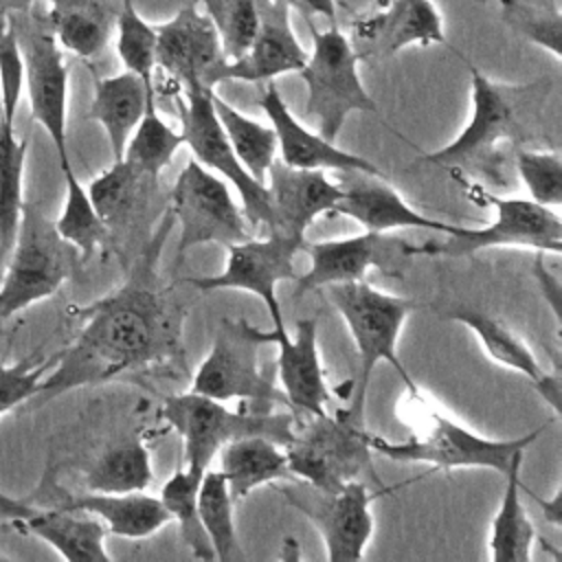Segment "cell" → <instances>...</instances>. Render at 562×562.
I'll use <instances>...</instances> for the list:
<instances>
[{"mask_svg":"<svg viewBox=\"0 0 562 562\" xmlns=\"http://www.w3.org/2000/svg\"><path fill=\"white\" fill-rule=\"evenodd\" d=\"M149 244L132 277L90 305L77 310L83 325L75 340L53 356L31 404L42 406L68 391L103 384L127 371L182 360L184 310L158 288L156 255L167 235Z\"/></svg>","mask_w":562,"mask_h":562,"instance_id":"obj_1","label":"cell"},{"mask_svg":"<svg viewBox=\"0 0 562 562\" xmlns=\"http://www.w3.org/2000/svg\"><path fill=\"white\" fill-rule=\"evenodd\" d=\"M465 66L470 70V121L448 145L424 154L422 160L496 178L503 176V149L529 147L527 143L538 136L540 105L551 94V79L509 86L492 81L468 59Z\"/></svg>","mask_w":562,"mask_h":562,"instance_id":"obj_2","label":"cell"},{"mask_svg":"<svg viewBox=\"0 0 562 562\" xmlns=\"http://www.w3.org/2000/svg\"><path fill=\"white\" fill-rule=\"evenodd\" d=\"M323 290H327L331 305L342 316L358 349V378L351 384L349 404L336 411L351 424L364 426L369 382L373 369L380 362H386L400 375L408 395H419L422 391L417 389L397 353L402 327L406 318L419 307V303L382 292L367 281L331 283Z\"/></svg>","mask_w":562,"mask_h":562,"instance_id":"obj_3","label":"cell"},{"mask_svg":"<svg viewBox=\"0 0 562 562\" xmlns=\"http://www.w3.org/2000/svg\"><path fill=\"white\" fill-rule=\"evenodd\" d=\"M413 402L411 417L419 422L417 432L404 441H389L369 432L373 452L397 463H428L432 470L450 472L457 468H485L507 474L512 461L542 435L540 426L516 439H487L459 422L441 415L424 402V395H408Z\"/></svg>","mask_w":562,"mask_h":562,"instance_id":"obj_4","label":"cell"},{"mask_svg":"<svg viewBox=\"0 0 562 562\" xmlns=\"http://www.w3.org/2000/svg\"><path fill=\"white\" fill-rule=\"evenodd\" d=\"M162 419L182 437L184 470L198 479L211 468L222 446L233 439L261 435L281 446L294 437L296 417L292 411H252L241 406L231 411L224 402L195 391L162 400Z\"/></svg>","mask_w":562,"mask_h":562,"instance_id":"obj_5","label":"cell"},{"mask_svg":"<svg viewBox=\"0 0 562 562\" xmlns=\"http://www.w3.org/2000/svg\"><path fill=\"white\" fill-rule=\"evenodd\" d=\"M472 202L494 206L496 217L487 226H454L446 241L428 239L411 246V257H465L485 248H533L536 252H562V220L558 209L529 198H501L474 180H461Z\"/></svg>","mask_w":562,"mask_h":562,"instance_id":"obj_6","label":"cell"},{"mask_svg":"<svg viewBox=\"0 0 562 562\" xmlns=\"http://www.w3.org/2000/svg\"><path fill=\"white\" fill-rule=\"evenodd\" d=\"M79 261L77 248L57 233L55 222L37 204L24 202L0 274V316L9 321L33 303L53 296L75 274Z\"/></svg>","mask_w":562,"mask_h":562,"instance_id":"obj_7","label":"cell"},{"mask_svg":"<svg viewBox=\"0 0 562 562\" xmlns=\"http://www.w3.org/2000/svg\"><path fill=\"white\" fill-rule=\"evenodd\" d=\"M272 342V329L263 331L244 316L222 318L211 351L195 369L191 391L220 402H248L252 411H290L283 391L259 369V349Z\"/></svg>","mask_w":562,"mask_h":562,"instance_id":"obj_8","label":"cell"},{"mask_svg":"<svg viewBox=\"0 0 562 562\" xmlns=\"http://www.w3.org/2000/svg\"><path fill=\"white\" fill-rule=\"evenodd\" d=\"M307 24L312 31V53H307V61L299 70L307 88L305 110L318 123V134L336 143L349 114H378L380 108L364 90L358 75L360 57L338 24H329L325 31H316L310 20Z\"/></svg>","mask_w":562,"mask_h":562,"instance_id":"obj_9","label":"cell"},{"mask_svg":"<svg viewBox=\"0 0 562 562\" xmlns=\"http://www.w3.org/2000/svg\"><path fill=\"white\" fill-rule=\"evenodd\" d=\"M285 448L288 465L294 479L310 483L314 490L334 492L349 481L369 476L380 483L369 446V430L345 419L338 411L312 417Z\"/></svg>","mask_w":562,"mask_h":562,"instance_id":"obj_10","label":"cell"},{"mask_svg":"<svg viewBox=\"0 0 562 562\" xmlns=\"http://www.w3.org/2000/svg\"><path fill=\"white\" fill-rule=\"evenodd\" d=\"M305 237L288 235L281 231H268L266 237L233 244L226 248V263L213 277L187 279L191 288L200 292L213 290H244L259 296L272 321L274 345L290 336L281 301L277 299V285L281 281H294V257L301 252Z\"/></svg>","mask_w":562,"mask_h":562,"instance_id":"obj_11","label":"cell"},{"mask_svg":"<svg viewBox=\"0 0 562 562\" xmlns=\"http://www.w3.org/2000/svg\"><path fill=\"white\" fill-rule=\"evenodd\" d=\"M213 88L176 90V105L180 116V134L184 145L191 149L193 158L209 171L224 178L237 193L244 206V217L248 226H272V206L268 187L252 178L248 169L235 156L211 103Z\"/></svg>","mask_w":562,"mask_h":562,"instance_id":"obj_12","label":"cell"},{"mask_svg":"<svg viewBox=\"0 0 562 562\" xmlns=\"http://www.w3.org/2000/svg\"><path fill=\"white\" fill-rule=\"evenodd\" d=\"M169 215L180 226L178 259L202 244L228 248L252 237L241 209L228 191V182L195 158L182 167L173 182Z\"/></svg>","mask_w":562,"mask_h":562,"instance_id":"obj_13","label":"cell"},{"mask_svg":"<svg viewBox=\"0 0 562 562\" xmlns=\"http://www.w3.org/2000/svg\"><path fill=\"white\" fill-rule=\"evenodd\" d=\"M15 26L24 59V90L31 116L50 138L59 169L70 165L68 156V66L48 20L31 18Z\"/></svg>","mask_w":562,"mask_h":562,"instance_id":"obj_14","label":"cell"},{"mask_svg":"<svg viewBox=\"0 0 562 562\" xmlns=\"http://www.w3.org/2000/svg\"><path fill=\"white\" fill-rule=\"evenodd\" d=\"M413 241L389 233L364 231L353 237L325 239V241H303L301 252L307 255L310 268L305 274H296L294 296L331 285L364 281L369 270H380L386 277H402L408 263Z\"/></svg>","mask_w":562,"mask_h":562,"instance_id":"obj_15","label":"cell"},{"mask_svg":"<svg viewBox=\"0 0 562 562\" xmlns=\"http://www.w3.org/2000/svg\"><path fill=\"white\" fill-rule=\"evenodd\" d=\"M156 29V70L171 88H215L226 66L220 35L211 18L198 4H184L171 20L154 24Z\"/></svg>","mask_w":562,"mask_h":562,"instance_id":"obj_16","label":"cell"},{"mask_svg":"<svg viewBox=\"0 0 562 562\" xmlns=\"http://www.w3.org/2000/svg\"><path fill=\"white\" fill-rule=\"evenodd\" d=\"M285 501L307 516L323 536L329 562H353L364 558L373 536L371 503L375 494L362 479L349 481L334 492L314 490L316 496L281 490Z\"/></svg>","mask_w":562,"mask_h":562,"instance_id":"obj_17","label":"cell"},{"mask_svg":"<svg viewBox=\"0 0 562 562\" xmlns=\"http://www.w3.org/2000/svg\"><path fill=\"white\" fill-rule=\"evenodd\" d=\"M0 518L13 529L50 544L70 562H112L105 549V525L83 512L44 505L35 498H15L0 492Z\"/></svg>","mask_w":562,"mask_h":562,"instance_id":"obj_18","label":"cell"},{"mask_svg":"<svg viewBox=\"0 0 562 562\" xmlns=\"http://www.w3.org/2000/svg\"><path fill=\"white\" fill-rule=\"evenodd\" d=\"M349 42L360 61L386 59L413 44H446L443 18L432 0H389L351 24Z\"/></svg>","mask_w":562,"mask_h":562,"instance_id":"obj_19","label":"cell"},{"mask_svg":"<svg viewBox=\"0 0 562 562\" xmlns=\"http://www.w3.org/2000/svg\"><path fill=\"white\" fill-rule=\"evenodd\" d=\"M292 7L285 0H259V26L246 53L220 72L224 81H270L285 72H299L307 61V50L294 35L290 22Z\"/></svg>","mask_w":562,"mask_h":562,"instance_id":"obj_20","label":"cell"},{"mask_svg":"<svg viewBox=\"0 0 562 562\" xmlns=\"http://www.w3.org/2000/svg\"><path fill=\"white\" fill-rule=\"evenodd\" d=\"M342 195L334 204V215H345L358 222L364 231L391 233L402 228H424L450 235L454 224L432 220L422 211L413 209L382 176L362 171L340 173Z\"/></svg>","mask_w":562,"mask_h":562,"instance_id":"obj_21","label":"cell"},{"mask_svg":"<svg viewBox=\"0 0 562 562\" xmlns=\"http://www.w3.org/2000/svg\"><path fill=\"white\" fill-rule=\"evenodd\" d=\"M259 105L277 134V149L281 151V162L296 169H331L338 173L362 171L384 178L382 169L375 167L369 158L345 151L336 143L325 140L321 134L301 125L290 112L272 79L268 81L259 99Z\"/></svg>","mask_w":562,"mask_h":562,"instance_id":"obj_22","label":"cell"},{"mask_svg":"<svg viewBox=\"0 0 562 562\" xmlns=\"http://www.w3.org/2000/svg\"><path fill=\"white\" fill-rule=\"evenodd\" d=\"M272 206L270 231L305 237L312 222L331 213L342 195V187L325 176L323 169H296L274 160L266 173Z\"/></svg>","mask_w":562,"mask_h":562,"instance_id":"obj_23","label":"cell"},{"mask_svg":"<svg viewBox=\"0 0 562 562\" xmlns=\"http://www.w3.org/2000/svg\"><path fill=\"white\" fill-rule=\"evenodd\" d=\"M277 375L290 411L299 419L301 413L312 417L325 415L331 393L318 356V318L307 316L294 323V334L277 342Z\"/></svg>","mask_w":562,"mask_h":562,"instance_id":"obj_24","label":"cell"},{"mask_svg":"<svg viewBox=\"0 0 562 562\" xmlns=\"http://www.w3.org/2000/svg\"><path fill=\"white\" fill-rule=\"evenodd\" d=\"M55 494H48V505H57L70 512H83L99 518L108 533L121 538H147L162 529L171 516L158 496L143 492H79L68 494L66 490L50 485Z\"/></svg>","mask_w":562,"mask_h":562,"instance_id":"obj_25","label":"cell"},{"mask_svg":"<svg viewBox=\"0 0 562 562\" xmlns=\"http://www.w3.org/2000/svg\"><path fill=\"white\" fill-rule=\"evenodd\" d=\"M46 20L57 44L81 57H99L116 26L123 0H48Z\"/></svg>","mask_w":562,"mask_h":562,"instance_id":"obj_26","label":"cell"},{"mask_svg":"<svg viewBox=\"0 0 562 562\" xmlns=\"http://www.w3.org/2000/svg\"><path fill=\"white\" fill-rule=\"evenodd\" d=\"M217 457L220 472L226 481L233 503L244 501L259 485L294 479L288 465L285 448L261 435L233 439L222 446Z\"/></svg>","mask_w":562,"mask_h":562,"instance_id":"obj_27","label":"cell"},{"mask_svg":"<svg viewBox=\"0 0 562 562\" xmlns=\"http://www.w3.org/2000/svg\"><path fill=\"white\" fill-rule=\"evenodd\" d=\"M149 90L154 86L130 70L94 81V94L86 116L103 127L114 160L123 158L125 145L145 112Z\"/></svg>","mask_w":562,"mask_h":562,"instance_id":"obj_28","label":"cell"},{"mask_svg":"<svg viewBox=\"0 0 562 562\" xmlns=\"http://www.w3.org/2000/svg\"><path fill=\"white\" fill-rule=\"evenodd\" d=\"M520 468H522V454L512 461L505 474L507 485L490 525L487 551H490V560L494 562H529L531 560L536 527L531 525L527 509L522 507V501H520V490H522Z\"/></svg>","mask_w":562,"mask_h":562,"instance_id":"obj_29","label":"cell"},{"mask_svg":"<svg viewBox=\"0 0 562 562\" xmlns=\"http://www.w3.org/2000/svg\"><path fill=\"white\" fill-rule=\"evenodd\" d=\"M154 479L147 446L136 439H121L105 448L86 470L83 487L88 492H143Z\"/></svg>","mask_w":562,"mask_h":562,"instance_id":"obj_30","label":"cell"},{"mask_svg":"<svg viewBox=\"0 0 562 562\" xmlns=\"http://www.w3.org/2000/svg\"><path fill=\"white\" fill-rule=\"evenodd\" d=\"M446 318L465 325L479 338L485 353L498 364L527 375L531 382H538L544 375V369L531 347L496 316L474 307H454L446 312Z\"/></svg>","mask_w":562,"mask_h":562,"instance_id":"obj_31","label":"cell"},{"mask_svg":"<svg viewBox=\"0 0 562 562\" xmlns=\"http://www.w3.org/2000/svg\"><path fill=\"white\" fill-rule=\"evenodd\" d=\"M29 140L15 136V125L0 121V274L7 263L24 206V167Z\"/></svg>","mask_w":562,"mask_h":562,"instance_id":"obj_32","label":"cell"},{"mask_svg":"<svg viewBox=\"0 0 562 562\" xmlns=\"http://www.w3.org/2000/svg\"><path fill=\"white\" fill-rule=\"evenodd\" d=\"M182 145H184V138H182L180 130L171 127L158 114L156 90H149L147 101H145V112L125 145L123 158L140 176H145L147 180H156Z\"/></svg>","mask_w":562,"mask_h":562,"instance_id":"obj_33","label":"cell"},{"mask_svg":"<svg viewBox=\"0 0 562 562\" xmlns=\"http://www.w3.org/2000/svg\"><path fill=\"white\" fill-rule=\"evenodd\" d=\"M211 103L217 114V121L239 158V162L248 169V173L263 182L270 165L277 160V134L272 125H263L237 108H233L228 101H224L215 88L211 90Z\"/></svg>","mask_w":562,"mask_h":562,"instance_id":"obj_34","label":"cell"},{"mask_svg":"<svg viewBox=\"0 0 562 562\" xmlns=\"http://www.w3.org/2000/svg\"><path fill=\"white\" fill-rule=\"evenodd\" d=\"M64 176V206L55 220L57 233L77 248L81 261L90 259L99 246L108 239V226L92 206V200L86 187L79 182L72 165L61 169Z\"/></svg>","mask_w":562,"mask_h":562,"instance_id":"obj_35","label":"cell"},{"mask_svg":"<svg viewBox=\"0 0 562 562\" xmlns=\"http://www.w3.org/2000/svg\"><path fill=\"white\" fill-rule=\"evenodd\" d=\"M198 514L202 527L209 533L215 560L231 562L235 558H241L233 520V498L220 470L215 472L209 468L202 474L198 485Z\"/></svg>","mask_w":562,"mask_h":562,"instance_id":"obj_36","label":"cell"},{"mask_svg":"<svg viewBox=\"0 0 562 562\" xmlns=\"http://www.w3.org/2000/svg\"><path fill=\"white\" fill-rule=\"evenodd\" d=\"M198 485L200 479L189 474L184 468H178L162 485L160 490V501L165 509L169 512L171 520L178 522L180 536L193 558L211 562L215 560V551L211 547L209 533L202 527L200 514H198Z\"/></svg>","mask_w":562,"mask_h":562,"instance_id":"obj_37","label":"cell"},{"mask_svg":"<svg viewBox=\"0 0 562 562\" xmlns=\"http://www.w3.org/2000/svg\"><path fill=\"white\" fill-rule=\"evenodd\" d=\"M145 180L147 178L140 176L125 158H119L112 160V165L88 184L86 191L92 200V206L108 228L116 226L123 222V217L130 215Z\"/></svg>","mask_w":562,"mask_h":562,"instance_id":"obj_38","label":"cell"},{"mask_svg":"<svg viewBox=\"0 0 562 562\" xmlns=\"http://www.w3.org/2000/svg\"><path fill=\"white\" fill-rule=\"evenodd\" d=\"M116 53L125 70L136 72L145 83L156 79V29L134 7V0H123L116 15Z\"/></svg>","mask_w":562,"mask_h":562,"instance_id":"obj_39","label":"cell"},{"mask_svg":"<svg viewBox=\"0 0 562 562\" xmlns=\"http://www.w3.org/2000/svg\"><path fill=\"white\" fill-rule=\"evenodd\" d=\"M211 18L228 61L241 57L259 26V0H198Z\"/></svg>","mask_w":562,"mask_h":562,"instance_id":"obj_40","label":"cell"},{"mask_svg":"<svg viewBox=\"0 0 562 562\" xmlns=\"http://www.w3.org/2000/svg\"><path fill=\"white\" fill-rule=\"evenodd\" d=\"M505 22L529 42L562 59V13L558 4L540 0H501Z\"/></svg>","mask_w":562,"mask_h":562,"instance_id":"obj_41","label":"cell"},{"mask_svg":"<svg viewBox=\"0 0 562 562\" xmlns=\"http://www.w3.org/2000/svg\"><path fill=\"white\" fill-rule=\"evenodd\" d=\"M514 167L529 200L560 209L562 204V158L558 149L520 147L514 151Z\"/></svg>","mask_w":562,"mask_h":562,"instance_id":"obj_42","label":"cell"},{"mask_svg":"<svg viewBox=\"0 0 562 562\" xmlns=\"http://www.w3.org/2000/svg\"><path fill=\"white\" fill-rule=\"evenodd\" d=\"M24 92V59L13 20L0 18V121L15 123Z\"/></svg>","mask_w":562,"mask_h":562,"instance_id":"obj_43","label":"cell"},{"mask_svg":"<svg viewBox=\"0 0 562 562\" xmlns=\"http://www.w3.org/2000/svg\"><path fill=\"white\" fill-rule=\"evenodd\" d=\"M50 362L53 358L40 360L35 356L13 364L0 362V419L20 404H26L35 397Z\"/></svg>","mask_w":562,"mask_h":562,"instance_id":"obj_44","label":"cell"},{"mask_svg":"<svg viewBox=\"0 0 562 562\" xmlns=\"http://www.w3.org/2000/svg\"><path fill=\"white\" fill-rule=\"evenodd\" d=\"M542 255L544 252H536V259H533V272H536V279L540 283V290L544 294V299L549 301L551 305V312H553V318L560 327V301H562V285H560V279L542 263Z\"/></svg>","mask_w":562,"mask_h":562,"instance_id":"obj_45","label":"cell"},{"mask_svg":"<svg viewBox=\"0 0 562 562\" xmlns=\"http://www.w3.org/2000/svg\"><path fill=\"white\" fill-rule=\"evenodd\" d=\"M536 391L542 395V400L553 408L555 417H560V397H562V378H560V369L555 364L553 371H544V375L533 382Z\"/></svg>","mask_w":562,"mask_h":562,"instance_id":"obj_46","label":"cell"},{"mask_svg":"<svg viewBox=\"0 0 562 562\" xmlns=\"http://www.w3.org/2000/svg\"><path fill=\"white\" fill-rule=\"evenodd\" d=\"M290 7L299 9L305 20L314 15L325 18L329 24H336V0H285Z\"/></svg>","mask_w":562,"mask_h":562,"instance_id":"obj_47","label":"cell"},{"mask_svg":"<svg viewBox=\"0 0 562 562\" xmlns=\"http://www.w3.org/2000/svg\"><path fill=\"white\" fill-rule=\"evenodd\" d=\"M560 494H562V492H560V490H555L551 501L540 498V496H536V494H533V498L542 505V509H544V514H547V518L551 520V525H553V527H560Z\"/></svg>","mask_w":562,"mask_h":562,"instance_id":"obj_48","label":"cell"},{"mask_svg":"<svg viewBox=\"0 0 562 562\" xmlns=\"http://www.w3.org/2000/svg\"><path fill=\"white\" fill-rule=\"evenodd\" d=\"M281 544H283V547H281V558H283V560L296 562V560L301 558V549H299V540H296V538L288 536V538H283Z\"/></svg>","mask_w":562,"mask_h":562,"instance_id":"obj_49","label":"cell"},{"mask_svg":"<svg viewBox=\"0 0 562 562\" xmlns=\"http://www.w3.org/2000/svg\"><path fill=\"white\" fill-rule=\"evenodd\" d=\"M4 323H7V321L0 316V329H2V325H4Z\"/></svg>","mask_w":562,"mask_h":562,"instance_id":"obj_50","label":"cell"},{"mask_svg":"<svg viewBox=\"0 0 562 562\" xmlns=\"http://www.w3.org/2000/svg\"><path fill=\"white\" fill-rule=\"evenodd\" d=\"M540 2H547V4H555L553 0H540Z\"/></svg>","mask_w":562,"mask_h":562,"instance_id":"obj_51","label":"cell"},{"mask_svg":"<svg viewBox=\"0 0 562 562\" xmlns=\"http://www.w3.org/2000/svg\"><path fill=\"white\" fill-rule=\"evenodd\" d=\"M2 558H4V555H0V560H2Z\"/></svg>","mask_w":562,"mask_h":562,"instance_id":"obj_52","label":"cell"}]
</instances>
